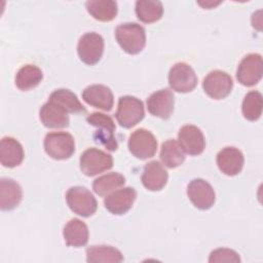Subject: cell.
<instances>
[{"label": "cell", "instance_id": "obj_20", "mask_svg": "<svg viewBox=\"0 0 263 263\" xmlns=\"http://www.w3.org/2000/svg\"><path fill=\"white\" fill-rule=\"evenodd\" d=\"M39 117L41 123L48 128H64L69 125L68 113L50 101L40 108Z\"/></svg>", "mask_w": 263, "mask_h": 263}, {"label": "cell", "instance_id": "obj_4", "mask_svg": "<svg viewBox=\"0 0 263 263\" xmlns=\"http://www.w3.org/2000/svg\"><path fill=\"white\" fill-rule=\"evenodd\" d=\"M145 116L144 105L141 100L132 96H123L118 100L115 117L124 128L137 125Z\"/></svg>", "mask_w": 263, "mask_h": 263}, {"label": "cell", "instance_id": "obj_6", "mask_svg": "<svg viewBox=\"0 0 263 263\" xmlns=\"http://www.w3.org/2000/svg\"><path fill=\"white\" fill-rule=\"evenodd\" d=\"M112 166V156L98 148H88L80 156V170L88 177L104 173Z\"/></svg>", "mask_w": 263, "mask_h": 263}, {"label": "cell", "instance_id": "obj_21", "mask_svg": "<svg viewBox=\"0 0 263 263\" xmlns=\"http://www.w3.org/2000/svg\"><path fill=\"white\" fill-rule=\"evenodd\" d=\"M22 196V188L15 181L8 178L0 180V209L2 211H11L16 208Z\"/></svg>", "mask_w": 263, "mask_h": 263}, {"label": "cell", "instance_id": "obj_13", "mask_svg": "<svg viewBox=\"0 0 263 263\" xmlns=\"http://www.w3.org/2000/svg\"><path fill=\"white\" fill-rule=\"evenodd\" d=\"M178 142L183 151L189 155H199L205 148V140L202 132L192 124H186L180 128Z\"/></svg>", "mask_w": 263, "mask_h": 263}, {"label": "cell", "instance_id": "obj_17", "mask_svg": "<svg viewBox=\"0 0 263 263\" xmlns=\"http://www.w3.org/2000/svg\"><path fill=\"white\" fill-rule=\"evenodd\" d=\"M245 158L242 152L235 147H225L217 154V165L227 176H236L242 170Z\"/></svg>", "mask_w": 263, "mask_h": 263}, {"label": "cell", "instance_id": "obj_26", "mask_svg": "<svg viewBox=\"0 0 263 263\" xmlns=\"http://www.w3.org/2000/svg\"><path fill=\"white\" fill-rule=\"evenodd\" d=\"M160 159L165 166L175 168L184 162L185 152L181 148L178 141L170 139L163 142L161 145Z\"/></svg>", "mask_w": 263, "mask_h": 263}, {"label": "cell", "instance_id": "obj_11", "mask_svg": "<svg viewBox=\"0 0 263 263\" xmlns=\"http://www.w3.org/2000/svg\"><path fill=\"white\" fill-rule=\"evenodd\" d=\"M233 81L229 74L221 70L211 71L203 79L202 88L204 92L214 100L226 98L232 90Z\"/></svg>", "mask_w": 263, "mask_h": 263}, {"label": "cell", "instance_id": "obj_19", "mask_svg": "<svg viewBox=\"0 0 263 263\" xmlns=\"http://www.w3.org/2000/svg\"><path fill=\"white\" fill-rule=\"evenodd\" d=\"M25 153L21 143L11 137H4L0 142V162L5 167H15L24 160Z\"/></svg>", "mask_w": 263, "mask_h": 263}, {"label": "cell", "instance_id": "obj_10", "mask_svg": "<svg viewBox=\"0 0 263 263\" xmlns=\"http://www.w3.org/2000/svg\"><path fill=\"white\" fill-rule=\"evenodd\" d=\"M168 84L175 91L190 92L197 85V76L188 64L176 63L170 70Z\"/></svg>", "mask_w": 263, "mask_h": 263}, {"label": "cell", "instance_id": "obj_15", "mask_svg": "<svg viewBox=\"0 0 263 263\" xmlns=\"http://www.w3.org/2000/svg\"><path fill=\"white\" fill-rule=\"evenodd\" d=\"M175 97L168 88L153 92L147 99V109L149 113L161 119H168L174 111Z\"/></svg>", "mask_w": 263, "mask_h": 263}, {"label": "cell", "instance_id": "obj_30", "mask_svg": "<svg viewBox=\"0 0 263 263\" xmlns=\"http://www.w3.org/2000/svg\"><path fill=\"white\" fill-rule=\"evenodd\" d=\"M263 108L262 95L257 90L249 91L242 101L241 112L246 119L256 121L261 117Z\"/></svg>", "mask_w": 263, "mask_h": 263}, {"label": "cell", "instance_id": "obj_16", "mask_svg": "<svg viewBox=\"0 0 263 263\" xmlns=\"http://www.w3.org/2000/svg\"><path fill=\"white\" fill-rule=\"evenodd\" d=\"M82 99L88 105L104 111H110L114 104L112 90L103 84H92L87 86L82 91Z\"/></svg>", "mask_w": 263, "mask_h": 263}, {"label": "cell", "instance_id": "obj_8", "mask_svg": "<svg viewBox=\"0 0 263 263\" xmlns=\"http://www.w3.org/2000/svg\"><path fill=\"white\" fill-rule=\"evenodd\" d=\"M77 52L79 59L86 65L92 66L99 63L104 52V39L96 32L82 35L78 41Z\"/></svg>", "mask_w": 263, "mask_h": 263}, {"label": "cell", "instance_id": "obj_14", "mask_svg": "<svg viewBox=\"0 0 263 263\" xmlns=\"http://www.w3.org/2000/svg\"><path fill=\"white\" fill-rule=\"evenodd\" d=\"M136 197L137 192L133 187H124L108 194L104 199V205L113 215H123L130 210Z\"/></svg>", "mask_w": 263, "mask_h": 263}, {"label": "cell", "instance_id": "obj_29", "mask_svg": "<svg viewBox=\"0 0 263 263\" xmlns=\"http://www.w3.org/2000/svg\"><path fill=\"white\" fill-rule=\"evenodd\" d=\"M125 178L119 173H109L97 178L92 183L93 191L100 196H107L111 192L122 187Z\"/></svg>", "mask_w": 263, "mask_h": 263}, {"label": "cell", "instance_id": "obj_27", "mask_svg": "<svg viewBox=\"0 0 263 263\" xmlns=\"http://www.w3.org/2000/svg\"><path fill=\"white\" fill-rule=\"evenodd\" d=\"M86 261L88 263H119L123 261V256L119 250L111 246H91L86 249Z\"/></svg>", "mask_w": 263, "mask_h": 263}, {"label": "cell", "instance_id": "obj_3", "mask_svg": "<svg viewBox=\"0 0 263 263\" xmlns=\"http://www.w3.org/2000/svg\"><path fill=\"white\" fill-rule=\"evenodd\" d=\"M44 150L53 159H68L75 151L74 138L66 132L48 133L44 138Z\"/></svg>", "mask_w": 263, "mask_h": 263}, {"label": "cell", "instance_id": "obj_23", "mask_svg": "<svg viewBox=\"0 0 263 263\" xmlns=\"http://www.w3.org/2000/svg\"><path fill=\"white\" fill-rule=\"evenodd\" d=\"M48 101L59 105L62 107L67 113H75V114H84L86 113V109L80 103L76 95H74L71 90L66 88L55 89L50 96Z\"/></svg>", "mask_w": 263, "mask_h": 263}, {"label": "cell", "instance_id": "obj_25", "mask_svg": "<svg viewBox=\"0 0 263 263\" xmlns=\"http://www.w3.org/2000/svg\"><path fill=\"white\" fill-rule=\"evenodd\" d=\"M43 79L41 69L35 65H25L16 73L14 82L18 89L29 90L36 87Z\"/></svg>", "mask_w": 263, "mask_h": 263}, {"label": "cell", "instance_id": "obj_18", "mask_svg": "<svg viewBox=\"0 0 263 263\" xmlns=\"http://www.w3.org/2000/svg\"><path fill=\"white\" fill-rule=\"evenodd\" d=\"M167 178L168 175L163 165L159 161L152 160L144 166L141 181L146 189L159 191L165 186Z\"/></svg>", "mask_w": 263, "mask_h": 263}, {"label": "cell", "instance_id": "obj_7", "mask_svg": "<svg viewBox=\"0 0 263 263\" xmlns=\"http://www.w3.org/2000/svg\"><path fill=\"white\" fill-rule=\"evenodd\" d=\"M128 150L139 159H147L154 156L157 150V141L154 135L145 129L138 128L128 138Z\"/></svg>", "mask_w": 263, "mask_h": 263}, {"label": "cell", "instance_id": "obj_31", "mask_svg": "<svg viewBox=\"0 0 263 263\" xmlns=\"http://www.w3.org/2000/svg\"><path fill=\"white\" fill-rule=\"evenodd\" d=\"M209 262L210 263H218V262L219 263H221V262L237 263V262H240V258H239L238 254L236 252H234L233 250L221 248V249L214 250L210 254Z\"/></svg>", "mask_w": 263, "mask_h": 263}, {"label": "cell", "instance_id": "obj_28", "mask_svg": "<svg viewBox=\"0 0 263 263\" xmlns=\"http://www.w3.org/2000/svg\"><path fill=\"white\" fill-rule=\"evenodd\" d=\"M135 11L141 22L145 24H151L161 18L163 13V6L160 1L139 0L136 2Z\"/></svg>", "mask_w": 263, "mask_h": 263}, {"label": "cell", "instance_id": "obj_24", "mask_svg": "<svg viewBox=\"0 0 263 263\" xmlns=\"http://www.w3.org/2000/svg\"><path fill=\"white\" fill-rule=\"evenodd\" d=\"M88 13L100 22H110L117 15V3L112 0H89L85 2Z\"/></svg>", "mask_w": 263, "mask_h": 263}, {"label": "cell", "instance_id": "obj_22", "mask_svg": "<svg viewBox=\"0 0 263 263\" xmlns=\"http://www.w3.org/2000/svg\"><path fill=\"white\" fill-rule=\"evenodd\" d=\"M87 225L79 219H71L64 227L63 236L68 247L80 248L88 241Z\"/></svg>", "mask_w": 263, "mask_h": 263}, {"label": "cell", "instance_id": "obj_5", "mask_svg": "<svg viewBox=\"0 0 263 263\" xmlns=\"http://www.w3.org/2000/svg\"><path fill=\"white\" fill-rule=\"evenodd\" d=\"M66 201L72 212L87 218L92 216L98 208V202L92 193L81 186L71 187L66 193Z\"/></svg>", "mask_w": 263, "mask_h": 263}, {"label": "cell", "instance_id": "obj_2", "mask_svg": "<svg viewBox=\"0 0 263 263\" xmlns=\"http://www.w3.org/2000/svg\"><path fill=\"white\" fill-rule=\"evenodd\" d=\"M86 121L98 128L93 134L97 143H100L109 151H115L117 149L118 144L114 135L116 126L110 116L104 113L93 112L86 117Z\"/></svg>", "mask_w": 263, "mask_h": 263}, {"label": "cell", "instance_id": "obj_12", "mask_svg": "<svg viewBox=\"0 0 263 263\" xmlns=\"http://www.w3.org/2000/svg\"><path fill=\"white\" fill-rule=\"evenodd\" d=\"M187 195L193 205L205 211L213 206L216 194L210 183L203 179H194L187 186Z\"/></svg>", "mask_w": 263, "mask_h": 263}, {"label": "cell", "instance_id": "obj_9", "mask_svg": "<svg viewBox=\"0 0 263 263\" xmlns=\"http://www.w3.org/2000/svg\"><path fill=\"white\" fill-rule=\"evenodd\" d=\"M262 74V57L258 53H249L240 61L236 71V78L241 85L250 87L261 80Z\"/></svg>", "mask_w": 263, "mask_h": 263}, {"label": "cell", "instance_id": "obj_1", "mask_svg": "<svg viewBox=\"0 0 263 263\" xmlns=\"http://www.w3.org/2000/svg\"><path fill=\"white\" fill-rule=\"evenodd\" d=\"M115 38L120 47L129 54L140 53L146 45L145 29L137 23H124L115 29Z\"/></svg>", "mask_w": 263, "mask_h": 263}]
</instances>
